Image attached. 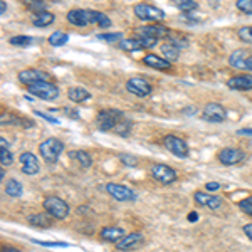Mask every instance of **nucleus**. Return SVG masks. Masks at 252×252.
<instances>
[{
  "label": "nucleus",
  "mask_w": 252,
  "mask_h": 252,
  "mask_svg": "<svg viewBox=\"0 0 252 252\" xmlns=\"http://www.w3.org/2000/svg\"><path fill=\"white\" fill-rule=\"evenodd\" d=\"M170 37V29L160 24H150V26L138 27L136 31V39L141 42V46L145 49L153 47L160 39Z\"/></svg>",
  "instance_id": "1"
},
{
  "label": "nucleus",
  "mask_w": 252,
  "mask_h": 252,
  "mask_svg": "<svg viewBox=\"0 0 252 252\" xmlns=\"http://www.w3.org/2000/svg\"><path fill=\"white\" fill-rule=\"evenodd\" d=\"M125 120L123 111L115 108H106V109H101L96 116V125L101 131H109V129H115L121 121Z\"/></svg>",
  "instance_id": "2"
},
{
  "label": "nucleus",
  "mask_w": 252,
  "mask_h": 252,
  "mask_svg": "<svg viewBox=\"0 0 252 252\" xmlns=\"http://www.w3.org/2000/svg\"><path fill=\"white\" fill-rule=\"evenodd\" d=\"M64 150V143L58 138H47L39 145V153L47 163H58L61 153Z\"/></svg>",
  "instance_id": "3"
},
{
  "label": "nucleus",
  "mask_w": 252,
  "mask_h": 252,
  "mask_svg": "<svg viewBox=\"0 0 252 252\" xmlns=\"http://www.w3.org/2000/svg\"><path fill=\"white\" fill-rule=\"evenodd\" d=\"M44 210H46V214L51 215L52 219H58V220H64L69 215V212H71L69 205L59 197H47L46 200H44Z\"/></svg>",
  "instance_id": "4"
},
{
  "label": "nucleus",
  "mask_w": 252,
  "mask_h": 252,
  "mask_svg": "<svg viewBox=\"0 0 252 252\" xmlns=\"http://www.w3.org/2000/svg\"><path fill=\"white\" fill-rule=\"evenodd\" d=\"M27 91L44 101H54L59 96V88L56 84L49 83V81H40V83H35L32 86H27Z\"/></svg>",
  "instance_id": "5"
},
{
  "label": "nucleus",
  "mask_w": 252,
  "mask_h": 252,
  "mask_svg": "<svg viewBox=\"0 0 252 252\" xmlns=\"http://www.w3.org/2000/svg\"><path fill=\"white\" fill-rule=\"evenodd\" d=\"M133 12H135L138 19L146 20V22L157 24L165 19V12L155 5H150V3H138V5L133 7Z\"/></svg>",
  "instance_id": "6"
},
{
  "label": "nucleus",
  "mask_w": 252,
  "mask_h": 252,
  "mask_svg": "<svg viewBox=\"0 0 252 252\" xmlns=\"http://www.w3.org/2000/svg\"><path fill=\"white\" fill-rule=\"evenodd\" d=\"M106 192L111 195L115 200L120 202H133L136 200V192L133 189L121 184H108L106 185Z\"/></svg>",
  "instance_id": "7"
},
{
  "label": "nucleus",
  "mask_w": 252,
  "mask_h": 252,
  "mask_svg": "<svg viewBox=\"0 0 252 252\" xmlns=\"http://www.w3.org/2000/svg\"><path fill=\"white\" fill-rule=\"evenodd\" d=\"M163 143L172 155L178 157V158L189 157V145H187L185 140H182V138H178L175 135H166L163 138Z\"/></svg>",
  "instance_id": "8"
},
{
  "label": "nucleus",
  "mask_w": 252,
  "mask_h": 252,
  "mask_svg": "<svg viewBox=\"0 0 252 252\" xmlns=\"http://www.w3.org/2000/svg\"><path fill=\"white\" fill-rule=\"evenodd\" d=\"M152 177L155 178L157 182L163 185H168V184H173L175 180L178 178L177 172L168 165H163V163H158V165H153L152 166Z\"/></svg>",
  "instance_id": "9"
},
{
  "label": "nucleus",
  "mask_w": 252,
  "mask_h": 252,
  "mask_svg": "<svg viewBox=\"0 0 252 252\" xmlns=\"http://www.w3.org/2000/svg\"><path fill=\"white\" fill-rule=\"evenodd\" d=\"M143 242H145V237L140 232H129V234H126L121 241H118L115 246L118 251L128 252V251H135L138 247H141Z\"/></svg>",
  "instance_id": "10"
},
{
  "label": "nucleus",
  "mask_w": 252,
  "mask_h": 252,
  "mask_svg": "<svg viewBox=\"0 0 252 252\" xmlns=\"http://www.w3.org/2000/svg\"><path fill=\"white\" fill-rule=\"evenodd\" d=\"M202 118L210 123H222L223 120L227 118V111L222 104L219 103H209L204 108V113H202Z\"/></svg>",
  "instance_id": "11"
},
{
  "label": "nucleus",
  "mask_w": 252,
  "mask_h": 252,
  "mask_svg": "<svg viewBox=\"0 0 252 252\" xmlns=\"http://www.w3.org/2000/svg\"><path fill=\"white\" fill-rule=\"evenodd\" d=\"M126 89H128V93H131V94L143 97L152 93V84L143 78H129L126 81Z\"/></svg>",
  "instance_id": "12"
},
{
  "label": "nucleus",
  "mask_w": 252,
  "mask_h": 252,
  "mask_svg": "<svg viewBox=\"0 0 252 252\" xmlns=\"http://www.w3.org/2000/svg\"><path fill=\"white\" fill-rule=\"evenodd\" d=\"M244 152L239 148H223L219 152V161H220L222 165H237L241 163V161L244 160Z\"/></svg>",
  "instance_id": "13"
},
{
  "label": "nucleus",
  "mask_w": 252,
  "mask_h": 252,
  "mask_svg": "<svg viewBox=\"0 0 252 252\" xmlns=\"http://www.w3.org/2000/svg\"><path fill=\"white\" fill-rule=\"evenodd\" d=\"M19 81L26 86H32V84L40 83V81H49V74L44 71H39V69H26V71L19 72Z\"/></svg>",
  "instance_id": "14"
},
{
  "label": "nucleus",
  "mask_w": 252,
  "mask_h": 252,
  "mask_svg": "<svg viewBox=\"0 0 252 252\" xmlns=\"http://www.w3.org/2000/svg\"><path fill=\"white\" fill-rule=\"evenodd\" d=\"M67 22L76 27H86L91 26V15L89 9H72L67 12Z\"/></svg>",
  "instance_id": "15"
},
{
  "label": "nucleus",
  "mask_w": 252,
  "mask_h": 252,
  "mask_svg": "<svg viewBox=\"0 0 252 252\" xmlns=\"http://www.w3.org/2000/svg\"><path fill=\"white\" fill-rule=\"evenodd\" d=\"M195 202H197L198 205L202 207H209V209H219V207H222L223 200L220 197H217V195H212V193H207V192H195L193 195Z\"/></svg>",
  "instance_id": "16"
},
{
  "label": "nucleus",
  "mask_w": 252,
  "mask_h": 252,
  "mask_svg": "<svg viewBox=\"0 0 252 252\" xmlns=\"http://www.w3.org/2000/svg\"><path fill=\"white\" fill-rule=\"evenodd\" d=\"M20 165H22V172L26 175H35V173H39V170H40L37 157L29 152L20 155Z\"/></svg>",
  "instance_id": "17"
},
{
  "label": "nucleus",
  "mask_w": 252,
  "mask_h": 252,
  "mask_svg": "<svg viewBox=\"0 0 252 252\" xmlns=\"http://www.w3.org/2000/svg\"><path fill=\"white\" fill-rule=\"evenodd\" d=\"M227 86L230 89H237V91H252V74L246 72V74H237L229 79Z\"/></svg>",
  "instance_id": "18"
},
{
  "label": "nucleus",
  "mask_w": 252,
  "mask_h": 252,
  "mask_svg": "<svg viewBox=\"0 0 252 252\" xmlns=\"http://www.w3.org/2000/svg\"><path fill=\"white\" fill-rule=\"evenodd\" d=\"M143 64L152 69H158V71H168L172 67V63H168L165 58L157 54H146L143 58Z\"/></svg>",
  "instance_id": "19"
},
{
  "label": "nucleus",
  "mask_w": 252,
  "mask_h": 252,
  "mask_svg": "<svg viewBox=\"0 0 252 252\" xmlns=\"http://www.w3.org/2000/svg\"><path fill=\"white\" fill-rule=\"evenodd\" d=\"M125 230L121 229V227H104L103 230H101V234H99V237L103 239V241H106V242H118V241H121V239L125 237Z\"/></svg>",
  "instance_id": "20"
},
{
  "label": "nucleus",
  "mask_w": 252,
  "mask_h": 252,
  "mask_svg": "<svg viewBox=\"0 0 252 252\" xmlns=\"http://www.w3.org/2000/svg\"><path fill=\"white\" fill-rule=\"evenodd\" d=\"M89 15H91V26L93 24H96V26L101 27V29H108V27H111V20H109L108 15L103 14V12L89 9Z\"/></svg>",
  "instance_id": "21"
},
{
  "label": "nucleus",
  "mask_w": 252,
  "mask_h": 252,
  "mask_svg": "<svg viewBox=\"0 0 252 252\" xmlns=\"http://www.w3.org/2000/svg\"><path fill=\"white\" fill-rule=\"evenodd\" d=\"M54 20H56L54 14H52V12H47V10L32 15V24H34L35 27H47V26H51Z\"/></svg>",
  "instance_id": "22"
},
{
  "label": "nucleus",
  "mask_w": 252,
  "mask_h": 252,
  "mask_svg": "<svg viewBox=\"0 0 252 252\" xmlns=\"http://www.w3.org/2000/svg\"><path fill=\"white\" fill-rule=\"evenodd\" d=\"M67 96L72 103H84V101H88L89 97H91L89 91H86L84 88H69Z\"/></svg>",
  "instance_id": "23"
},
{
  "label": "nucleus",
  "mask_w": 252,
  "mask_h": 252,
  "mask_svg": "<svg viewBox=\"0 0 252 252\" xmlns=\"http://www.w3.org/2000/svg\"><path fill=\"white\" fill-rule=\"evenodd\" d=\"M161 54L165 56V59L168 61V63H173V61H177L178 56H180V47L175 46L172 42H166L161 46Z\"/></svg>",
  "instance_id": "24"
},
{
  "label": "nucleus",
  "mask_w": 252,
  "mask_h": 252,
  "mask_svg": "<svg viewBox=\"0 0 252 252\" xmlns=\"http://www.w3.org/2000/svg\"><path fill=\"white\" fill-rule=\"evenodd\" d=\"M29 223L34 227H51L52 225V217L49 214H35L29 217Z\"/></svg>",
  "instance_id": "25"
},
{
  "label": "nucleus",
  "mask_w": 252,
  "mask_h": 252,
  "mask_svg": "<svg viewBox=\"0 0 252 252\" xmlns=\"http://www.w3.org/2000/svg\"><path fill=\"white\" fill-rule=\"evenodd\" d=\"M67 40H69V34H67V32L56 31V32H52V34L49 35L47 42L51 44L52 47H61V46H64Z\"/></svg>",
  "instance_id": "26"
},
{
  "label": "nucleus",
  "mask_w": 252,
  "mask_h": 252,
  "mask_svg": "<svg viewBox=\"0 0 252 252\" xmlns=\"http://www.w3.org/2000/svg\"><path fill=\"white\" fill-rule=\"evenodd\" d=\"M120 49H123L126 52H136V51H143V46H141V42L138 40L136 37L133 39H123L120 42Z\"/></svg>",
  "instance_id": "27"
},
{
  "label": "nucleus",
  "mask_w": 252,
  "mask_h": 252,
  "mask_svg": "<svg viewBox=\"0 0 252 252\" xmlns=\"http://www.w3.org/2000/svg\"><path fill=\"white\" fill-rule=\"evenodd\" d=\"M69 155H71V158H76L81 163V166H84V168H89V166L93 165L91 155H89L88 152H84V150H76V152H71Z\"/></svg>",
  "instance_id": "28"
},
{
  "label": "nucleus",
  "mask_w": 252,
  "mask_h": 252,
  "mask_svg": "<svg viewBox=\"0 0 252 252\" xmlns=\"http://www.w3.org/2000/svg\"><path fill=\"white\" fill-rule=\"evenodd\" d=\"M5 193L14 198H17L22 195V185H20L17 180L10 178V180H7V184H5Z\"/></svg>",
  "instance_id": "29"
},
{
  "label": "nucleus",
  "mask_w": 252,
  "mask_h": 252,
  "mask_svg": "<svg viewBox=\"0 0 252 252\" xmlns=\"http://www.w3.org/2000/svg\"><path fill=\"white\" fill-rule=\"evenodd\" d=\"M9 42L12 44V46L26 47V46H31V44L34 42V39L29 37V35H14V37H10Z\"/></svg>",
  "instance_id": "30"
},
{
  "label": "nucleus",
  "mask_w": 252,
  "mask_h": 252,
  "mask_svg": "<svg viewBox=\"0 0 252 252\" xmlns=\"http://www.w3.org/2000/svg\"><path fill=\"white\" fill-rule=\"evenodd\" d=\"M97 39L104 40V42H118L123 40V34L121 32H109V34H97Z\"/></svg>",
  "instance_id": "31"
},
{
  "label": "nucleus",
  "mask_w": 252,
  "mask_h": 252,
  "mask_svg": "<svg viewBox=\"0 0 252 252\" xmlns=\"http://www.w3.org/2000/svg\"><path fill=\"white\" fill-rule=\"evenodd\" d=\"M26 5H27V9L32 10L34 14H39V12H46L47 10L46 2H42V0H35V2H32V0H27Z\"/></svg>",
  "instance_id": "32"
},
{
  "label": "nucleus",
  "mask_w": 252,
  "mask_h": 252,
  "mask_svg": "<svg viewBox=\"0 0 252 252\" xmlns=\"http://www.w3.org/2000/svg\"><path fill=\"white\" fill-rule=\"evenodd\" d=\"M14 161V157H12V152L9 148H0V163L2 166H9Z\"/></svg>",
  "instance_id": "33"
},
{
  "label": "nucleus",
  "mask_w": 252,
  "mask_h": 252,
  "mask_svg": "<svg viewBox=\"0 0 252 252\" xmlns=\"http://www.w3.org/2000/svg\"><path fill=\"white\" fill-rule=\"evenodd\" d=\"M237 34H239V39H241L242 42L252 44V27H241Z\"/></svg>",
  "instance_id": "34"
},
{
  "label": "nucleus",
  "mask_w": 252,
  "mask_h": 252,
  "mask_svg": "<svg viewBox=\"0 0 252 252\" xmlns=\"http://www.w3.org/2000/svg\"><path fill=\"white\" fill-rule=\"evenodd\" d=\"M177 7L185 12H190V10H195L198 7V3L195 0H182V2H177Z\"/></svg>",
  "instance_id": "35"
},
{
  "label": "nucleus",
  "mask_w": 252,
  "mask_h": 252,
  "mask_svg": "<svg viewBox=\"0 0 252 252\" xmlns=\"http://www.w3.org/2000/svg\"><path fill=\"white\" fill-rule=\"evenodd\" d=\"M235 7L239 10H242L244 14H252V0H237Z\"/></svg>",
  "instance_id": "36"
},
{
  "label": "nucleus",
  "mask_w": 252,
  "mask_h": 252,
  "mask_svg": "<svg viewBox=\"0 0 252 252\" xmlns=\"http://www.w3.org/2000/svg\"><path fill=\"white\" fill-rule=\"evenodd\" d=\"M129 128H131V123H129V121H126V120H123V121H121V123L115 128V131H116L120 136H126V135L129 133Z\"/></svg>",
  "instance_id": "37"
},
{
  "label": "nucleus",
  "mask_w": 252,
  "mask_h": 252,
  "mask_svg": "<svg viewBox=\"0 0 252 252\" xmlns=\"http://www.w3.org/2000/svg\"><path fill=\"white\" fill-rule=\"evenodd\" d=\"M239 209H241L244 214L252 215V195H251L249 198H246V200L239 202Z\"/></svg>",
  "instance_id": "38"
},
{
  "label": "nucleus",
  "mask_w": 252,
  "mask_h": 252,
  "mask_svg": "<svg viewBox=\"0 0 252 252\" xmlns=\"http://www.w3.org/2000/svg\"><path fill=\"white\" fill-rule=\"evenodd\" d=\"M32 242L40 244V246H44V247H67L69 246L66 242H42V241H34V239H32Z\"/></svg>",
  "instance_id": "39"
},
{
  "label": "nucleus",
  "mask_w": 252,
  "mask_h": 252,
  "mask_svg": "<svg viewBox=\"0 0 252 252\" xmlns=\"http://www.w3.org/2000/svg\"><path fill=\"white\" fill-rule=\"evenodd\" d=\"M120 160L123 161L125 165H129V166H135L136 165V158L131 157V155H120Z\"/></svg>",
  "instance_id": "40"
},
{
  "label": "nucleus",
  "mask_w": 252,
  "mask_h": 252,
  "mask_svg": "<svg viewBox=\"0 0 252 252\" xmlns=\"http://www.w3.org/2000/svg\"><path fill=\"white\" fill-rule=\"evenodd\" d=\"M35 115H39L40 118H44V120H47L49 123H52V125H59V120H56V118H52V116H49L46 115V113H40V111H35Z\"/></svg>",
  "instance_id": "41"
},
{
  "label": "nucleus",
  "mask_w": 252,
  "mask_h": 252,
  "mask_svg": "<svg viewBox=\"0 0 252 252\" xmlns=\"http://www.w3.org/2000/svg\"><path fill=\"white\" fill-rule=\"evenodd\" d=\"M205 189L209 190V192H215V190L220 189V184H219V182H209V184L205 185Z\"/></svg>",
  "instance_id": "42"
},
{
  "label": "nucleus",
  "mask_w": 252,
  "mask_h": 252,
  "mask_svg": "<svg viewBox=\"0 0 252 252\" xmlns=\"http://www.w3.org/2000/svg\"><path fill=\"white\" fill-rule=\"evenodd\" d=\"M244 71H252V54L249 52V56H247L246 63H244Z\"/></svg>",
  "instance_id": "43"
},
{
  "label": "nucleus",
  "mask_w": 252,
  "mask_h": 252,
  "mask_svg": "<svg viewBox=\"0 0 252 252\" xmlns=\"http://www.w3.org/2000/svg\"><path fill=\"white\" fill-rule=\"evenodd\" d=\"M242 230H244V234H246L247 237H249L251 241H252V223H247V225H244Z\"/></svg>",
  "instance_id": "44"
},
{
  "label": "nucleus",
  "mask_w": 252,
  "mask_h": 252,
  "mask_svg": "<svg viewBox=\"0 0 252 252\" xmlns=\"http://www.w3.org/2000/svg\"><path fill=\"white\" fill-rule=\"evenodd\" d=\"M189 220L190 222H197L198 220V214L197 212H190L189 214Z\"/></svg>",
  "instance_id": "45"
},
{
  "label": "nucleus",
  "mask_w": 252,
  "mask_h": 252,
  "mask_svg": "<svg viewBox=\"0 0 252 252\" xmlns=\"http://www.w3.org/2000/svg\"><path fill=\"white\" fill-rule=\"evenodd\" d=\"M239 135H252V128H244V129H239Z\"/></svg>",
  "instance_id": "46"
},
{
  "label": "nucleus",
  "mask_w": 252,
  "mask_h": 252,
  "mask_svg": "<svg viewBox=\"0 0 252 252\" xmlns=\"http://www.w3.org/2000/svg\"><path fill=\"white\" fill-rule=\"evenodd\" d=\"M2 252H22V251H19V249H14V247H3Z\"/></svg>",
  "instance_id": "47"
},
{
  "label": "nucleus",
  "mask_w": 252,
  "mask_h": 252,
  "mask_svg": "<svg viewBox=\"0 0 252 252\" xmlns=\"http://www.w3.org/2000/svg\"><path fill=\"white\" fill-rule=\"evenodd\" d=\"M5 10H7V5H5V2H0V14H5Z\"/></svg>",
  "instance_id": "48"
}]
</instances>
